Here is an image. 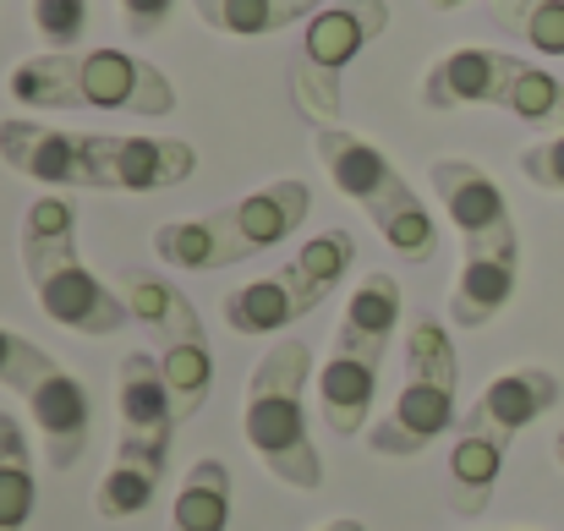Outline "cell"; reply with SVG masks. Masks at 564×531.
<instances>
[{
    "label": "cell",
    "instance_id": "obj_14",
    "mask_svg": "<svg viewBox=\"0 0 564 531\" xmlns=\"http://www.w3.org/2000/svg\"><path fill=\"white\" fill-rule=\"evenodd\" d=\"M0 160L39 186H88V192L99 186L94 181V132H66V127H44L28 116H6Z\"/></svg>",
    "mask_w": 564,
    "mask_h": 531
},
{
    "label": "cell",
    "instance_id": "obj_11",
    "mask_svg": "<svg viewBox=\"0 0 564 531\" xmlns=\"http://www.w3.org/2000/svg\"><path fill=\"white\" fill-rule=\"evenodd\" d=\"M383 28H389V0H329L318 17H307L296 61H291V94L313 127H340L346 66Z\"/></svg>",
    "mask_w": 564,
    "mask_h": 531
},
{
    "label": "cell",
    "instance_id": "obj_24",
    "mask_svg": "<svg viewBox=\"0 0 564 531\" xmlns=\"http://www.w3.org/2000/svg\"><path fill=\"white\" fill-rule=\"evenodd\" d=\"M171 11H176V0H121V17H127L132 39H154L171 22Z\"/></svg>",
    "mask_w": 564,
    "mask_h": 531
},
{
    "label": "cell",
    "instance_id": "obj_25",
    "mask_svg": "<svg viewBox=\"0 0 564 531\" xmlns=\"http://www.w3.org/2000/svg\"><path fill=\"white\" fill-rule=\"evenodd\" d=\"M318 531H368V521H351V516H335V521H324Z\"/></svg>",
    "mask_w": 564,
    "mask_h": 531
},
{
    "label": "cell",
    "instance_id": "obj_7",
    "mask_svg": "<svg viewBox=\"0 0 564 531\" xmlns=\"http://www.w3.org/2000/svg\"><path fill=\"white\" fill-rule=\"evenodd\" d=\"M357 263V236L351 230H318L313 241H302L274 274L247 280L241 291H230L219 302L230 335L241 340H274L291 324H302L307 313H318V302H329L340 291V280Z\"/></svg>",
    "mask_w": 564,
    "mask_h": 531
},
{
    "label": "cell",
    "instance_id": "obj_20",
    "mask_svg": "<svg viewBox=\"0 0 564 531\" xmlns=\"http://www.w3.org/2000/svg\"><path fill=\"white\" fill-rule=\"evenodd\" d=\"M171 531H230V466L203 455L171 505Z\"/></svg>",
    "mask_w": 564,
    "mask_h": 531
},
{
    "label": "cell",
    "instance_id": "obj_27",
    "mask_svg": "<svg viewBox=\"0 0 564 531\" xmlns=\"http://www.w3.org/2000/svg\"><path fill=\"white\" fill-rule=\"evenodd\" d=\"M433 6H438V11H455V6H466V0H433Z\"/></svg>",
    "mask_w": 564,
    "mask_h": 531
},
{
    "label": "cell",
    "instance_id": "obj_6",
    "mask_svg": "<svg viewBox=\"0 0 564 531\" xmlns=\"http://www.w3.org/2000/svg\"><path fill=\"white\" fill-rule=\"evenodd\" d=\"M313 149L329 181L373 219V230L405 258V263H433L438 258V219L427 214V203L416 197V186L394 171V160L346 132V127H313Z\"/></svg>",
    "mask_w": 564,
    "mask_h": 531
},
{
    "label": "cell",
    "instance_id": "obj_13",
    "mask_svg": "<svg viewBox=\"0 0 564 531\" xmlns=\"http://www.w3.org/2000/svg\"><path fill=\"white\" fill-rule=\"evenodd\" d=\"M197 171V149L187 138H132V132H94V192H165Z\"/></svg>",
    "mask_w": 564,
    "mask_h": 531
},
{
    "label": "cell",
    "instance_id": "obj_19",
    "mask_svg": "<svg viewBox=\"0 0 564 531\" xmlns=\"http://www.w3.org/2000/svg\"><path fill=\"white\" fill-rule=\"evenodd\" d=\"M329 0H192L197 22L225 33V39H263V33H280L291 22H307L318 17Z\"/></svg>",
    "mask_w": 564,
    "mask_h": 531
},
{
    "label": "cell",
    "instance_id": "obj_12",
    "mask_svg": "<svg viewBox=\"0 0 564 531\" xmlns=\"http://www.w3.org/2000/svg\"><path fill=\"white\" fill-rule=\"evenodd\" d=\"M433 192L460 236V263H477V258H521V230H516V214H510V197L505 186L488 176L482 165L471 160H433Z\"/></svg>",
    "mask_w": 564,
    "mask_h": 531
},
{
    "label": "cell",
    "instance_id": "obj_26",
    "mask_svg": "<svg viewBox=\"0 0 564 531\" xmlns=\"http://www.w3.org/2000/svg\"><path fill=\"white\" fill-rule=\"evenodd\" d=\"M554 455H560V466H564V427L554 433Z\"/></svg>",
    "mask_w": 564,
    "mask_h": 531
},
{
    "label": "cell",
    "instance_id": "obj_5",
    "mask_svg": "<svg viewBox=\"0 0 564 531\" xmlns=\"http://www.w3.org/2000/svg\"><path fill=\"white\" fill-rule=\"evenodd\" d=\"M400 302H405L400 280L373 269V274H362V285L351 291V302L335 324V340H329L324 367H318V416L340 438L368 433L378 372H383V356H389L394 329H400Z\"/></svg>",
    "mask_w": 564,
    "mask_h": 531
},
{
    "label": "cell",
    "instance_id": "obj_17",
    "mask_svg": "<svg viewBox=\"0 0 564 531\" xmlns=\"http://www.w3.org/2000/svg\"><path fill=\"white\" fill-rule=\"evenodd\" d=\"M171 444L176 433H143V427H121L116 433V455H110V472L94 494V510L105 521H132L154 505L160 483H165V466H171Z\"/></svg>",
    "mask_w": 564,
    "mask_h": 531
},
{
    "label": "cell",
    "instance_id": "obj_16",
    "mask_svg": "<svg viewBox=\"0 0 564 531\" xmlns=\"http://www.w3.org/2000/svg\"><path fill=\"white\" fill-rule=\"evenodd\" d=\"M154 258L171 263V269H187V274H214V269H230V263H252L263 258L258 241L247 236V219L241 208H208L197 219H171L154 230Z\"/></svg>",
    "mask_w": 564,
    "mask_h": 531
},
{
    "label": "cell",
    "instance_id": "obj_10",
    "mask_svg": "<svg viewBox=\"0 0 564 531\" xmlns=\"http://www.w3.org/2000/svg\"><path fill=\"white\" fill-rule=\"evenodd\" d=\"M0 389H11L28 405L33 427L44 433V460L55 472H72L94 433V400H88L83 378L66 372L39 340L0 329Z\"/></svg>",
    "mask_w": 564,
    "mask_h": 531
},
{
    "label": "cell",
    "instance_id": "obj_2",
    "mask_svg": "<svg viewBox=\"0 0 564 531\" xmlns=\"http://www.w3.org/2000/svg\"><path fill=\"white\" fill-rule=\"evenodd\" d=\"M564 383L560 372L549 367H510L499 372L477 405L455 422V444H449V472H444V494H449V510L477 521L488 505H494V488L505 477V460H510V444L560 405Z\"/></svg>",
    "mask_w": 564,
    "mask_h": 531
},
{
    "label": "cell",
    "instance_id": "obj_22",
    "mask_svg": "<svg viewBox=\"0 0 564 531\" xmlns=\"http://www.w3.org/2000/svg\"><path fill=\"white\" fill-rule=\"evenodd\" d=\"M488 17L538 55H564V0H488Z\"/></svg>",
    "mask_w": 564,
    "mask_h": 531
},
{
    "label": "cell",
    "instance_id": "obj_3",
    "mask_svg": "<svg viewBox=\"0 0 564 531\" xmlns=\"http://www.w3.org/2000/svg\"><path fill=\"white\" fill-rule=\"evenodd\" d=\"M17 258L22 274L33 285V302L50 324L72 329V335H116L132 307L121 302V291H110L77 252V208L61 192H44L28 203L22 230H17Z\"/></svg>",
    "mask_w": 564,
    "mask_h": 531
},
{
    "label": "cell",
    "instance_id": "obj_15",
    "mask_svg": "<svg viewBox=\"0 0 564 531\" xmlns=\"http://www.w3.org/2000/svg\"><path fill=\"white\" fill-rule=\"evenodd\" d=\"M521 72H527L521 55L466 44V50H449V55H438V61L427 66V77H422V105H427V110H466V105L510 110Z\"/></svg>",
    "mask_w": 564,
    "mask_h": 531
},
{
    "label": "cell",
    "instance_id": "obj_21",
    "mask_svg": "<svg viewBox=\"0 0 564 531\" xmlns=\"http://www.w3.org/2000/svg\"><path fill=\"white\" fill-rule=\"evenodd\" d=\"M33 499H39V483H33L28 433L11 411H0V531H28Z\"/></svg>",
    "mask_w": 564,
    "mask_h": 531
},
{
    "label": "cell",
    "instance_id": "obj_8",
    "mask_svg": "<svg viewBox=\"0 0 564 531\" xmlns=\"http://www.w3.org/2000/svg\"><path fill=\"white\" fill-rule=\"evenodd\" d=\"M455 394H460V356L449 329L438 318H416L405 329V383L389 416H378L362 433L368 449L389 460H411L433 449L444 433H455Z\"/></svg>",
    "mask_w": 564,
    "mask_h": 531
},
{
    "label": "cell",
    "instance_id": "obj_4",
    "mask_svg": "<svg viewBox=\"0 0 564 531\" xmlns=\"http://www.w3.org/2000/svg\"><path fill=\"white\" fill-rule=\"evenodd\" d=\"M307 378H313V346L280 340L258 356L247 394H241V433H247L258 466L296 494L324 488V455L307 427Z\"/></svg>",
    "mask_w": 564,
    "mask_h": 531
},
{
    "label": "cell",
    "instance_id": "obj_23",
    "mask_svg": "<svg viewBox=\"0 0 564 531\" xmlns=\"http://www.w3.org/2000/svg\"><path fill=\"white\" fill-rule=\"evenodd\" d=\"M521 176L532 186H543V192H564V132L521 149Z\"/></svg>",
    "mask_w": 564,
    "mask_h": 531
},
{
    "label": "cell",
    "instance_id": "obj_18",
    "mask_svg": "<svg viewBox=\"0 0 564 531\" xmlns=\"http://www.w3.org/2000/svg\"><path fill=\"white\" fill-rule=\"evenodd\" d=\"M516 280H521V258H477V263H460L455 291H449V324H455V329H482V324H494V318L510 307Z\"/></svg>",
    "mask_w": 564,
    "mask_h": 531
},
{
    "label": "cell",
    "instance_id": "obj_1",
    "mask_svg": "<svg viewBox=\"0 0 564 531\" xmlns=\"http://www.w3.org/2000/svg\"><path fill=\"white\" fill-rule=\"evenodd\" d=\"M11 99L28 110H110V116H143L165 121L176 116L171 77L127 50H44L11 66L6 77Z\"/></svg>",
    "mask_w": 564,
    "mask_h": 531
},
{
    "label": "cell",
    "instance_id": "obj_9",
    "mask_svg": "<svg viewBox=\"0 0 564 531\" xmlns=\"http://www.w3.org/2000/svg\"><path fill=\"white\" fill-rule=\"evenodd\" d=\"M116 291L132 307V318L149 329L154 361H160V372L176 394L182 422L197 416L208 405V389H214V346H208V329H203L192 296L182 285H171L165 274H149V269H121Z\"/></svg>",
    "mask_w": 564,
    "mask_h": 531
}]
</instances>
